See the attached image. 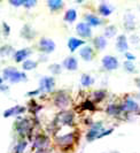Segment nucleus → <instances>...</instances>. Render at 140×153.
Instances as JSON below:
<instances>
[{"label": "nucleus", "instance_id": "30", "mask_svg": "<svg viewBox=\"0 0 140 153\" xmlns=\"http://www.w3.org/2000/svg\"><path fill=\"white\" fill-rule=\"evenodd\" d=\"M82 109L83 111H91L94 112L95 111V106H94L93 101H90V100H86L82 104Z\"/></svg>", "mask_w": 140, "mask_h": 153}, {"label": "nucleus", "instance_id": "15", "mask_svg": "<svg viewBox=\"0 0 140 153\" xmlns=\"http://www.w3.org/2000/svg\"><path fill=\"white\" fill-rule=\"evenodd\" d=\"M84 44H85V40L71 37V38H69V40H68V48H69L71 52H75L79 46L84 45Z\"/></svg>", "mask_w": 140, "mask_h": 153}, {"label": "nucleus", "instance_id": "36", "mask_svg": "<svg viewBox=\"0 0 140 153\" xmlns=\"http://www.w3.org/2000/svg\"><path fill=\"white\" fill-rule=\"evenodd\" d=\"M49 69L52 70V73L53 74H60V71H61V67H60V65H52L51 67H49Z\"/></svg>", "mask_w": 140, "mask_h": 153}, {"label": "nucleus", "instance_id": "3", "mask_svg": "<svg viewBox=\"0 0 140 153\" xmlns=\"http://www.w3.org/2000/svg\"><path fill=\"white\" fill-rule=\"evenodd\" d=\"M54 104L55 106L60 109H63V108L68 107L70 104V98L67 93H64L63 91L57 92L54 97Z\"/></svg>", "mask_w": 140, "mask_h": 153}, {"label": "nucleus", "instance_id": "40", "mask_svg": "<svg viewBox=\"0 0 140 153\" xmlns=\"http://www.w3.org/2000/svg\"><path fill=\"white\" fill-rule=\"evenodd\" d=\"M39 93H40V90H35V91H30V92H28V96H30V97H31V96H37V94H39Z\"/></svg>", "mask_w": 140, "mask_h": 153}, {"label": "nucleus", "instance_id": "32", "mask_svg": "<svg viewBox=\"0 0 140 153\" xmlns=\"http://www.w3.org/2000/svg\"><path fill=\"white\" fill-rule=\"evenodd\" d=\"M106 97V92L103 91V90H99V91H95L94 92V100L95 101H101L103 100V98Z\"/></svg>", "mask_w": 140, "mask_h": 153}, {"label": "nucleus", "instance_id": "14", "mask_svg": "<svg viewBox=\"0 0 140 153\" xmlns=\"http://www.w3.org/2000/svg\"><path fill=\"white\" fill-rule=\"evenodd\" d=\"M62 124L66 126H72L74 123V115L71 114L70 112H61L59 114V119H57Z\"/></svg>", "mask_w": 140, "mask_h": 153}, {"label": "nucleus", "instance_id": "39", "mask_svg": "<svg viewBox=\"0 0 140 153\" xmlns=\"http://www.w3.org/2000/svg\"><path fill=\"white\" fill-rule=\"evenodd\" d=\"M125 56H126V59H127L129 61H131V62H132V60H134V59H136V56H134L133 54H131V53H125Z\"/></svg>", "mask_w": 140, "mask_h": 153}, {"label": "nucleus", "instance_id": "37", "mask_svg": "<svg viewBox=\"0 0 140 153\" xmlns=\"http://www.w3.org/2000/svg\"><path fill=\"white\" fill-rule=\"evenodd\" d=\"M24 0H9V4L12 6H15V7H20V6H23Z\"/></svg>", "mask_w": 140, "mask_h": 153}, {"label": "nucleus", "instance_id": "9", "mask_svg": "<svg viewBox=\"0 0 140 153\" xmlns=\"http://www.w3.org/2000/svg\"><path fill=\"white\" fill-rule=\"evenodd\" d=\"M74 138H75V135L71 132V134H66V135H63V136H60V137H57L55 139V142H56V144L59 146H70L72 144V142H74Z\"/></svg>", "mask_w": 140, "mask_h": 153}, {"label": "nucleus", "instance_id": "21", "mask_svg": "<svg viewBox=\"0 0 140 153\" xmlns=\"http://www.w3.org/2000/svg\"><path fill=\"white\" fill-rule=\"evenodd\" d=\"M124 25L126 28V30H133L134 27H136V23H134V16L130 13H127L124 16Z\"/></svg>", "mask_w": 140, "mask_h": 153}, {"label": "nucleus", "instance_id": "26", "mask_svg": "<svg viewBox=\"0 0 140 153\" xmlns=\"http://www.w3.org/2000/svg\"><path fill=\"white\" fill-rule=\"evenodd\" d=\"M122 112V108L121 106H118L116 104H110L108 107H107V113L109 115H117Z\"/></svg>", "mask_w": 140, "mask_h": 153}, {"label": "nucleus", "instance_id": "35", "mask_svg": "<svg viewBox=\"0 0 140 153\" xmlns=\"http://www.w3.org/2000/svg\"><path fill=\"white\" fill-rule=\"evenodd\" d=\"M37 5V1L36 0H24L23 2V6L25 8H31L33 6H36Z\"/></svg>", "mask_w": 140, "mask_h": 153}, {"label": "nucleus", "instance_id": "20", "mask_svg": "<svg viewBox=\"0 0 140 153\" xmlns=\"http://www.w3.org/2000/svg\"><path fill=\"white\" fill-rule=\"evenodd\" d=\"M99 13H100V15L105 16V17L109 16L113 13V7L107 2H101L99 5Z\"/></svg>", "mask_w": 140, "mask_h": 153}, {"label": "nucleus", "instance_id": "18", "mask_svg": "<svg viewBox=\"0 0 140 153\" xmlns=\"http://www.w3.org/2000/svg\"><path fill=\"white\" fill-rule=\"evenodd\" d=\"M79 54H80L82 59L85 60V61H91V60L93 59V55H94L93 50H92L91 47H88V46L83 47V48L79 51Z\"/></svg>", "mask_w": 140, "mask_h": 153}, {"label": "nucleus", "instance_id": "42", "mask_svg": "<svg viewBox=\"0 0 140 153\" xmlns=\"http://www.w3.org/2000/svg\"><path fill=\"white\" fill-rule=\"evenodd\" d=\"M2 83H4V78H2V77H0V86L2 85Z\"/></svg>", "mask_w": 140, "mask_h": 153}, {"label": "nucleus", "instance_id": "43", "mask_svg": "<svg viewBox=\"0 0 140 153\" xmlns=\"http://www.w3.org/2000/svg\"><path fill=\"white\" fill-rule=\"evenodd\" d=\"M137 85L140 86V78H137Z\"/></svg>", "mask_w": 140, "mask_h": 153}, {"label": "nucleus", "instance_id": "8", "mask_svg": "<svg viewBox=\"0 0 140 153\" xmlns=\"http://www.w3.org/2000/svg\"><path fill=\"white\" fill-rule=\"evenodd\" d=\"M15 128H16V131H17L18 134L23 135L27 131L30 130L31 124H30V121H29L28 119H18L15 123Z\"/></svg>", "mask_w": 140, "mask_h": 153}, {"label": "nucleus", "instance_id": "27", "mask_svg": "<svg viewBox=\"0 0 140 153\" xmlns=\"http://www.w3.org/2000/svg\"><path fill=\"white\" fill-rule=\"evenodd\" d=\"M27 145H28V143H27L25 140H21V142H18V143L15 145V147H14V152L15 153H23L24 151H25V149H27Z\"/></svg>", "mask_w": 140, "mask_h": 153}, {"label": "nucleus", "instance_id": "5", "mask_svg": "<svg viewBox=\"0 0 140 153\" xmlns=\"http://www.w3.org/2000/svg\"><path fill=\"white\" fill-rule=\"evenodd\" d=\"M39 50L44 53H52L55 50V43L49 38H43L39 40Z\"/></svg>", "mask_w": 140, "mask_h": 153}, {"label": "nucleus", "instance_id": "33", "mask_svg": "<svg viewBox=\"0 0 140 153\" xmlns=\"http://www.w3.org/2000/svg\"><path fill=\"white\" fill-rule=\"evenodd\" d=\"M13 51V48L10 47V46H2L1 48H0V55H2V56H6V55H8V54L10 53Z\"/></svg>", "mask_w": 140, "mask_h": 153}, {"label": "nucleus", "instance_id": "34", "mask_svg": "<svg viewBox=\"0 0 140 153\" xmlns=\"http://www.w3.org/2000/svg\"><path fill=\"white\" fill-rule=\"evenodd\" d=\"M124 68L126 71H129V73H132V71H134V69H136V67H134V65H133L131 61H126L124 63Z\"/></svg>", "mask_w": 140, "mask_h": 153}, {"label": "nucleus", "instance_id": "31", "mask_svg": "<svg viewBox=\"0 0 140 153\" xmlns=\"http://www.w3.org/2000/svg\"><path fill=\"white\" fill-rule=\"evenodd\" d=\"M22 36L27 39H31L32 37H33V31L31 30L30 27L25 25V27L23 28V30H22Z\"/></svg>", "mask_w": 140, "mask_h": 153}, {"label": "nucleus", "instance_id": "11", "mask_svg": "<svg viewBox=\"0 0 140 153\" xmlns=\"http://www.w3.org/2000/svg\"><path fill=\"white\" fill-rule=\"evenodd\" d=\"M63 67L67 69V70H70V71H74L78 68V62L77 59L75 56H68L64 59L63 61Z\"/></svg>", "mask_w": 140, "mask_h": 153}, {"label": "nucleus", "instance_id": "41", "mask_svg": "<svg viewBox=\"0 0 140 153\" xmlns=\"http://www.w3.org/2000/svg\"><path fill=\"white\" fill-rule=\"evenodd\" d=\"M36 153H47V151L45 150V149H41V150H38Z\"/></svg>", "mask_w": 140, "mask_h": 153}, {"label": "nucleus", "instance_id": "16", "mask_svg": "<svg viewBox=\"0 0 140 153\" xmlns=\"http://www.w3.org/2000/svg\"><path fill=\"white\" fill-rule=\"evenodd\" d=\"M47 145H48V139H47L46 136H43V135L37 136V138L35 139V143H33V147L37 149V150L46 149Z\"/></svg>", "mask_w": 140, "mask_h": 153}, {"label": "nucleus", "instance_id": "38", "mask_svg": "<svg viewBox=\"0 0 140 153\" xmlns=\"http://www.w3.org/2000/svg\"><path fill=\"white\" fill-rule=\"evenodd\" d=\"M2 27H4V33L6 35V36H8L9 35V32H10V28H9V25H8L6 22L2 23Z\"/></svg>", "mask_w": 140, "mask_h": 153}, {"label": "nucleus", "instance_id": "19", "mask_svg": "<svg viewBox=\"0 0 140 153\" xmlns=\"http://www.w3.org/2000/svg\"><path fill=\"white\" fill-rule=\"evenodd\" d=\"M85 22L90 27H98L101 24V20L93 14H87V15H85Z\"/></svg>", "mask_w": 140, "mask_h": 153}, {"label": "nucleus", "instance_id": "13", "mask_svg": "<svg viewBox=\"0 0 140 153\" xmlns=\"http://www.w3.org/2000/svg\"><path fill=\"white\" fill-rule=\"evenodd\" d=\"M116 48L118 52H126L129 48V44H127V39L124 35H121L117 37L116 40Z\"/></svg>", "mask_w": 140, "mask_h": 153}, {"label": "nucleus", "instance_id": "2", "mask_svg": "<svg viewBox=\"0 0 140 153\" xmlns=\"http://www.w3.org/2000/svg\"><path fill=\"white\" fill-rule=\"evenodd\" d=\"M102 131H105V128L102 127V122H95L91 126L90 130L86 135V139L87 142H93L94 139H98L99 135Z\"/></svg>", "mask_w": 140, "mask_h": 153}, {"label": "nucleus", "instance_id": "25", "mask_svg": "<svg viewBox=\"0 0 140 153\" xmlns=\"http://www.w3.org/2000/svg\"><path fill=\"white\" fill-rule=\"evenodd\" d=\"M80 83L83 86H85V88H88V86H91V85L94 83V79L93 77L91 76V75H87V74H84L82 78H80Z\"/></svg>", "mask_w": 140, "mask_h": 153}, {"label": "nucleus", "instance_id": "12", "mask_svg": "<svg viewBox=\"0 0 140 153\" xmlns=\"http://www.w3.org/2000/svg\"><path fill=\"white\" fill-rule=\"evenodd\" d=\"M31 54V50L30 48H22L18 50L14 53V59L16 62H24L25 59Z\"/></svg>", "mask_w": 140, "mask_h": 153}, {"label": "nucleus", "instance_id": "7", "mask_svg": "<svg viewBox=\"0 0 140 153\" xmlns=\"http://www.w3.org/2000/svg\"><path fill=\"white\" fill-rule=\"evenodd\" d=\"M102 66L107 70H115L118 68V60L113 55H106L102 58Z\"/></svg>", "mask_w": 140, "mask_h": 153}, {"label": "nucleus", "instance_id": "6", "mask_svg": "<svg viewBox=\"0 0 140 153\" xmlns=\"http://www.w3.org/2000/svg\"><path fill=\"white\" fill-rule=\"evenodd\" d=\"M76 31H77L78 35L80 37H83V38H90L92 36V29L86 22L78 23L77 27H76Z\"/></svg>", "mask_w": 140, "mask_h": 153}, {"label": "nucleus", "instance_id": "22", "mask_svg": "<svg viewBox=\"0 0 140 153\" xmlns=\"http://www.w3.org/2000/svg\"><path fill=\"white\" fill-rule=\"evenodd\" d=\"M94 46H95V48L97 50H103V48H106V46H107V39L105 36H99V37H95L94 39Z\"/></svg>", "mask_w": 140, "mask_h": 153}, {"label": "nucleus", "instance_id": "23", "mask_svg": "<svg viewBox=\"0 0 140 153\" xmlns=\"http://www.w3.org/2000/svg\"><path fill=\"white\" fill-rule=\"evenodd\" d=\"M77 19V12L75 9H68L64 14V21L68 23H72Z\"/></svg>", "mask_w": 140, "mask_h": 153}, {"label": "nucleus", "instance_id": "24", "mask_svg": "<svg viewBox=\"0 0 140 153\" xmlns=\"http://www.w3.org/2000/svg\"><path fill=\"white\" fill-rule=\"evenodd\" d=\"M47 6L51 8V10H57L63 6L62 0H48Z\"/></svg>", "mask_w": 140, "mask_h": 153}, {"label": "nucleus", "instance_id": "17", "mask_svg": "<svg viewBox=\"0 0 140 153\" xmlns=\"http://www.w3.org/2000/svg\"><path fill=\"white\" fill-rule=\"evenodd\" d=\"M25 112V107L23 106H14V107L7 109L5 113H4V116L5 117H10V116H14V115H20Z\"/></svg>", "mask_w": 140, "mask_h": 153}, {"label": "nucleus", "instance_id": "4", "mask_svg": "<svg viewBox=\"0 0 140 153\" xmlns=\"http://www.w3.org/2000/svg\"><path fill=\"white\" fill-rule=\"evenodd\" d=\"M55 86V81L53 77L45 76L39 81V90L40 92H52Z\"/></svg>", "mask_w": 140, "mask_h": 153}, {"label": "nucleus", "instance_id": "10", "mask_svg": "<svg viewBox=\"0 0 140 153\" xmlns=\"http://www.w3.org/2000/svg\"><path fill=\"white\" fill-rule=\"evenodd\" d=\"M122 111H125V112H137L139 109V105L137 101H134L131 98H127L125 99L123 106H121Z\"/></svg>", "mask_w": 140, "mask_h": 153}, {"label": "nucleus", "instance_id": "1", "mask_svg": "<svg viewBox=\"0 0 140 153\" xmlns=\"http://www.w3.org/2000/svg\"><path fill=\"white\" fill-rule=\"evenodd\" d=\"M4 79L9 81L10 83H18L21 81H25L27 79V75L24 73L18 71L14 67H8V68L4 69Z\"/></svg>", "mask_w": 140, "mask_h": 153}, {"label": "nucleus", "instance_id": "28", "mask_svg": "<svg viewBox=\"0 0 140 153\" xmlns=\"http://www.w3.org/2000/svg\"><path fill=\"white\" fill-rule=\"evenodd\" d=\"M116 28L114 27V25H109L106 28V30H105V37H107V38H111V37H114L115 35H116Z\"/></svg>", "mask_w": 140, "mask_h": 153}, {"label": "nucleus", "instance_id": "29", "mask_svg": "<svg viewBox=\"0 0 140 153\" xmlns=\"http://www.w3.org/2000/svg\"><path fill=\"white\" fill-rule=\"evenodd\" d=\"M24 70H32L37 67V62L36 61H32V60H25L22 65Z\"/></svg>", "mask_w": 140, "mask_h": 153}]
</instances>
